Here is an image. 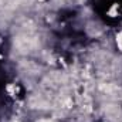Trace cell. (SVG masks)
Masks as SVG:
<instances>
[{
	"label": "cell",
	"mask_w": 122,
	"mask_h": 122,
	"mask_svg": "<svg viewBox=\"0 0 122 122\" xmlns=\"http://www.w3.org/2000/svg\"><path fill=\"white\" fill-rule=\"evenodd\" d=\"M115 41H117V46H118L119 51L122 53V31H119V33L117 34V37H115Z\"/></svg>",
	"instance_id": "6da1fadb"
},
{
	"label": "cell",
	"mask_w": 122,
	"mask_h": 122,
	"mask_svg": "<svg viewBox=\"0 0 122 122\" xmlns=\"http://www.w3.org/2000/svg\"><path fill=\"white\" fill-rule=\"evenodd\" d=\"M118 3H115L111 9H109V11H108V14H111V17H115V14H117V10H118Z\"/></svg>",
	"instance_id": "7a4b0ae2"
},
{
	"label": "cell",
	"mask_w": 122,
	"mask_h": 122,
	"mask_svg": "<svg viewBox=\"0 0 122 122\" xmlns=\"http://www.w3.org/2000/svg\"><path fill=\"white\" fill-rule=\"evenodd\" d=\"M7 91L11 94V97H14V94H16V88H14L13 85H9V87H7Z\"/></svg>",
	"instance_id": "3957f363"
}]
</instances>
